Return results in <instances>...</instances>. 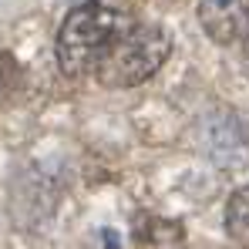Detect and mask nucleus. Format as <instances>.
<instances>
[{"instance_id": "obj_1", "label": "nucleus", "mask_w": 249, "mask_h": 249, "mask_svg": "<svg viewBox=\"0 0 249 249\" xmlns=\"http://www.w3.org/2000/svg\"><path fill=\"white\" fill-rule=\"evenodd\" d=\"M138 24L135 0H84L57 31V64L68 78H88L111 44Z\"/></svg>"}, {"instance_id": "obj_2", "label": "nucleus", "mask_w": 249, "mask_h": 249, "mask_svg": "<svg viewBox=\"0 0 249 249\" xmlns=\"http://www.w3.org/2000/svg\"><path fill=\"white\" fill-rule=\"evenodd\" d=\"M172 54V34L159 24H135L122 41L111 44V51L94 64L91 78L101 88H135L148 81Z\"/></svg>"}, {"instance_id": "obj_3", "label": "nucleus", "mask_w": 249, "mask_h": 249, "mask_svg": "<svg viewBox=\"0 0 249 249\" xmlns=\"http://www.w3.org/2000/svg\"><path fill=\"white\" fill-rule=\"evenodd\" d=\"M199 24L215 44H236L249 34V0H199Z\"/></svg>"}, {"instance_id": "obj_4", "label": "nucleus", "mask_w": 249, "mask_h": 249, "mask_svg": "<svg viewBox=\"0 0 249 249\" xmlns=\"http://www.w3.org/2000/svg\"><path fill=\"white\" fill-rule=\"evenodd\" d=\"M226 229L236 239H249V185L236 189L226 206Z\"/></svg>"}, {"instance_id": "obj_5", "label": "nucleus", "mask_w": 249, "mask_h": 249, "mask_svg": "<svg viewBox=\"0 0 249 249\" xmlns=\"http://www.w3.org/2000/svg\"><path fill=\"white\" fill-rule=\"evenodd\" d=\"M145 246H178L182 243V226L178 222H168V219H148L142 236H138Z\"/></svg>"}, {"instance_id": "obj_6", "label": "nucleus", "mask_w": 249, "mask_h": 249, "mask_svg": "<svg viewBox=\"0 0 249 249\" xmlns=\"http://www.w3.org/2000/svg\"><path fill=\"white\" fill-rule=\"evenodd\" d=\"M17 78H20V68H17L14 54H10V51H0V108H3V105H7V98L14 94Z\"/></svg>"}, {"instance_id": "obj_7", "label": "nucleus", "mask_w": 249, "mask_h": 249, "mask_svg": "<svg viewBox=\"0 0 249 249\" xmlns=\"http://www.w3.org/2000/svg\"><path fill=\"white\" fill-rule=\"evenodd\" d=\"M239 44H243V57H246V68H249V34H246Z\"/></svg>"}]
</instances>
